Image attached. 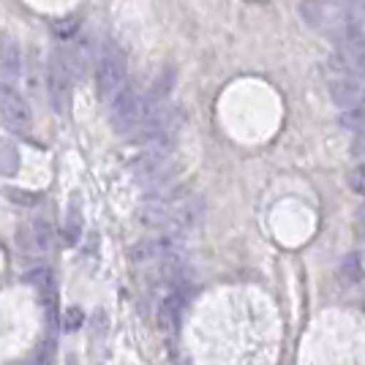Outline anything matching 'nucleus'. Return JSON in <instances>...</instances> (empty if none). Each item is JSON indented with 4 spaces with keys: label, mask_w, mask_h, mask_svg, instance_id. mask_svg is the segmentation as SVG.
<instances>
[{
    "label": "nucleus",
    "mask_w": 365,
    "mask_h": 365,
    "mask_svg": "<svg viewBox=\"0 0 365 365\" xmlns=\"http://www.w3.org/2000/svg\"><path fill=\"white\" fill-rule=\"evenodd\" d=\"M125 79H128L125 55L118 44L107 41L98 52V61H96V85H98V93L104 96V101H112L128 85Z\"/></svg>",
    "instance_id": "nucleus-1"
},
{
    "label": "nucleus",
    "mask_w": 365,
    "mask_h": 365,
    "mask_svg": "<svg viewBox=\"0 0 365 365\" xmlns=\"http://www.w3.org/2000/svg\"><path fill=\"white\" fill-rule=\"evenodd\" d=\"M112 109V125L115 131L125 139H134L137 142L139 131H142V123H145V107H142V96H137L134 88H123L112 101H107Z\"/></svg>",
    "instance_id": "nucleus-2"
},
{
    "label": "nucleus",
    "mask_w": 365,
    "mask_h": 365,
    "mask_svg": "<svg viewBox=\"0 0 365 365\" xmlns=\"http://www.w3.org/2000/svg\"><path fill=\"white\" fill-rule=\"evenodd\" d=\"M185 257V243L180 235H161L153 240H142L131 248V262L137 264H167V262H178Z\"/></svg>",
    "instance_id": "nucleus-3"
},
{
    "label": "nucleus",
    "mask_w": 365,
    "mask_h": 365,
    "mask_svg": "<svg viewBox=\"0 0 365 365\" xmlns=\"http://www.w3.org/2000/svg\"><path fill=\"white\" fill-rule=\"evenodd\" d=\"M0 123L14 134H31L33 128L31 104L11 85H0Z\"/></svg>",
    "instance_id": "nucleus-4"
},
{
    "label": "nucleus",
    "mask_w": 365,
    "mask_h": 365,
    "mask_svg": "<svg viewBox=\"0 0 365 365\" xmlns=\"http://www.w3.org/2000/svg\"><path fill=\"white\" fill-rule=\"evenodd\" d=\"M46 88H49V98H52L55 112L66 115L68 98H71V66H68V58L63 55L61 49H55L49 55V63H46Z\"/></svg>",
    "instance_id": "nucleus-5"
},
{
    "label": "nucleus",
    "mask_w": 365,
    "mask_h": 365,
    "mask_svg": "<svg viewBox=\"0 0 365 365\" xmlns=\"http://www.w3.org/2000/svg\"><path fill=\"white\" fill-rule=\"evenodd\" d=\"M188 294H191L188 287H178V289H167L164 297L158 300L155 324H158V330L164 335H175L180 330L182 311H185V305H188Z\"/></svg>",
    "instance_id": "nucleus-6"
},
{
    "label": "nucleus",
    "mask_w": 365,
    "mask_h": 365,
    "mask_svg": "<svg viewBox=\"0 0 365 365\" xmlns=\"http://www.w3.org/2000/svg\"><path fill=\"white\" fill-rule=\"evenodd\" d=\"M55 245V232H52V224L46 218H36L33 224H28L25 229L16 232V248L19 254L25 257H41V254H49Z\"/></svg>",
    "instance_id": "nucleus-7"
},
{
    "label": "nucleus",
    "mask_w": 365,
    "mask_h": 365,
    "mask_svg": "<svg viewBox=\"0 0 365 365\" xmlns=\"http://www.w3.org/2000/svg\"><path fill=\"white\" fill-rule=\"evenodd\" d=\"M330 98L335 107H341L344 112L365 104V85L360 82L357 74L349 76H333L330 79Z\"/></svg>",
    "instance_id": "nucleus-8"
},
{
    "label": "nucleus",
    "mask_w": 365,
    "mask_h": 365,
    "mask_svg": "<svg viewBox=\"0 0 365 365\" xmlns=\"http://www.w3.org/2000/svg\"><path fill=\"white\" fill-rule=\"evenodd\" d=\"M22 74V49L14 38H0V76L16 79Z\"/></svg>",
    "instance_id": "nucleus-9"
},
{
    "label": "nucleus",
    "mask_w": 365,
    "mask_h": 365,
    "mask_svg": "<svg viewBox=\"0 0 365 365\" xmlns=\"http://www.w3.org/2000/svg\"><path fill=\"white\" fill-rule=\"evenodd\" d=\"M61 237H63V243L66 245H76L79 243V237H82V213H79V207H76V205H71V207L66 210Z\"/></svg>",
    "instance_id": "nucleus-10"
},
{
    "label": "nucleus",
    "mask_w": 365,
    "mask_h": 365,
    "mask_svg": "<svg viewBox=\"0 0 365 365\" xmlns=\"http://www.w3.org/2000/svg\"><path fill=\"white\" fill-rule=\"evenodd\" d=\"M19 172V150L11 139H0V175L14 178Z\"/></svg>",
    "instance_id": "nucleus-11"
},
{
    "label": "nucleus",
    "mask_w": 365,
    "mask_h": 365,
    "mask_svg": "<svg viewBox=\"0 0 365 365\" xmlns=\"http://www.w3.org/2000/svg\"><path fill=\"white\" fill-rule=\"evenodd\" d=\"M360 278H363L360 259H357V254H349V257L341 262V281H344V284H357Z\"/></svg>",
    "instance_id": "nucleus-12"
},
{
    "label": "nucleus",
    "mask_w": 365,
    "mask_h": 365,
    "mask_svg": "<svg viewBox=\"0 0 365 365\" xmlns=\"http://www.w3.org/2000/svg\"><path fill=\"white\" fill-rule=\"evenodd\" d=\"M341 125H344V128H351V131H357V134H363L365 131V104L363 107L346 109V112L341 115Z\"/></svg>",
    "instance_id": "nucleus-13"
},
{
    "label": "nucleus",
    "mask_w": 365,
    "mask_h": 365,
    "mask_svg": "<svg viewBox=\"0 0 365 365\" xmlns=\"http://www.w3.org/2000/svg\"><path fill=\"white\" fill-rule=\"evenodd\" d=\"M61 327L66 330V333H74V330H79L82 327V319H85V314H82V308H76V305H71V308H66V314L61 317Z\"/></svg>",
    "instance_id": "nucleus-14"
},
{
    "label": "nucleus",
    "mask_w": 365,
    "mask_h": 365,
    "mask_svg": "<svg viewBox=\"0 0 365 365\" xmlns=\"http://www.w3.org/2000/svg\"><path fill=\"white\" fill-rule=\"evenodd\" d=\"M9 199L16 202V205H22V207H36L41 197L38 194H31V191H19V188H9Z\"/></svg>",
    "instance_id": "nucleus-15"
},
{
    "label": "nucleus",
    "mask_w": 365,
    "mask_h": 365,
    "mask_svg": "<svg viewBox=\"0 0 365 365\" xmlns=\"http://www.w3.org/2000/svg\"><path fill=\"white\" fill-rule=\"evenodd\" d=\"M349 188L354 194H365V164H357V167L349 172Z\"/></svg>",
    "instance_id": "nucleus-16"
},
{
    "label": "nucleus",
    "mask_w": 365,
    "mask_h": 365,
    "mask_svg": "<svg viewBox=\"0 0 365 365\" xmlns=\"http://www.w3.org/2000/svg\"><path fill=\"white\" fill-rule=\"evenodd\" d=\"M76 28H79L76 19H61V22H55V33H58L61 38H71V36H76Z\"/></svg>",
    "instance_id": "nucleus-17"
},
{
    "label": "nucleus",
    "mask_w": 365,
    "mask_h": 365,
    "mask_svg": "<svg viewBox=\"0 0 365 365\" xmlns=\"http://www.w3.org/2000/svg\"><path fill=\"white\" fill-rule=\"evenodd\" d=\"M351 153H354L357 158H365V131H363V134H357L354 145H351Z\"/></svg>",
    "instance_id": "nucleus-18"
},
{
    "label": "nucleus",
    "mask_w": 365,
    "mask_h": 365,
    "mask_svg": "<svg viewBox=\"0 0 365 365\" xmlns=\"http://www.w3.org/2000/svg\"><path fill=\"white\" fill-rule=\"evenodd\" d=\"M357 229H360V235L365 237V205L360 207V213H357Z\"/></svg>",
    "instance_id": "nucleus-19"
},
{
    "label": "nucleus",
    "mask_w": 365,
    "mask_h": 365,
    "mask_svg": "<svg viewBox=\"0 0 365 365\" xmlns=\"http://www.w3.org/2000/svg\"><path fill=\"white\" fill-rule=\"evenodd\" d=\"M360 28H363V38H365V19H363V22H360Z\"/></svg>",
    "instance_id": "nucleus-20"
},
{
    "label": "nucleus",
    "mask_w": 365,
    "mask_h": 365,
    "mask_svg": "<svg viewBox=\"0 0 365 365\" xmlns=\"http://www.w3.org/2000/svg\"><path fill=\"white\" fill-rule=\"evenodd\" d=\"M31 365H46V363H31Z\"/></svg>",
    "instance_id": "nucleus-21"
},
{
    "label": "nucleus",
    "mask_w": 365,
    "mask_h": 365,
    "mask_svg": "<svg viewBox=\"0 0 365 365\" xmlns=\"http://www.w3.org/2000/svg\"><path fill=\"white\" fill-rule=\"evenodd\" d=\"M360 3H363V6H365V0H360Z\"/></svg>",
    "instance_id": "nucleus-22"
},
{
    "label": "nucleus",
    "mask_w": 365,
    "mask_h": 365,
    "mask_svg": "<svg viewBox=\"0 0 365 365\" xmlns=\"http://www.w3.org/2000/svg\"><path fill=\"white\" fill-rule=\"evenodd\" d=\"M363 262H365V259H363Z\"/></svg>",
    "instance_id": "nucleus-23"
}]
</instances>
